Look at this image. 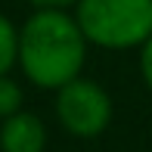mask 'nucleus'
Segmentation results:
<instances>
[{
	"label": "nucleus",
	"mask_w": 152,
	"mask_h": 152,
	"mask_svg": "<svg viewBox=\"0 0 152 152\" xmlns=\"http://www.w3.org/2000/svg\"><path fill=\"white\" fill-rule=\"evenodd\" d=\"M87 37L75 12L68 10H34L19 25V72L40 90L65 87L81 78L87 62Z\"/></svg>",
	"instance_id": "nucleus-1"
},
{
	"label": "nucleus",
	"mask_w": 152,
	"mask_h": 152,
	"mask_svg": "<svg viewBox=\"0 0 152 152\" xmlns=\"http://www.w3.org/2000/svg\"><path fill=\"white\" fill-rule=\"evenodd\" d=\"M75 19L87 44L130 50L152 37V0H78Z\"/></svg>",
	"instance_id": "nucleus-2"
},
{
	"label": "nucleus",
	"mask_w": 152,
	"mask_h": 152,
	"mask_svg": "<svg viewBox=\"0 0 152 152\" xmlns=\"http://www.w3.org/2000/svg\"><path fill=\"white\" fill-rule=\"evenodd\" d=\"M53 109H56V121L62 124V130L78 137V140H93V137L106 134L115 112L106 87L84 78V75L68 81L65 87H59Z\"/></svg>",
	"instance_id": "nucleus-3"
},
{
	"label": "nucleus",
	"mask_w": 152,
	"mask_h": 152,
	"mask_svg": "<svg viewBox=\"0 0 152 152\" xmlns=\"http://www.w3.org/2000/svg\"><path fill=\"white\" fill-rule=\"evenodd\" d=\"M47 149V124L40 115L22 112L0 121V152H44Z\"/></svg>",
	"instance_id": "nucleus-4"
},
{
	"label": "nucleus",
	"mask_w": 152,
	"mask_h": 152,
	"mask_svg": "<svg viewBox=\"0 0 152 152\" xmlns=\"http://www.w3.org/2000/svg\"><path fill=\"white\" fill-rule=\"evenodd\" d=\"M19 65V25L6 12H0V78L12 75Z\"/></svg>",
	"instance_id": "nucleus-5"
},
{
	"label": "nucleus",
	"mask_w": 152,
	"mask_h": 152,
	"mask_svg": "<svg viewBox=\"0 0 152 152\" xmlns=\"http://www.w3.org/2000/svg\"><path fill=\"white\" fill-rule=\"evenodd\" d=\"M22 102H25V93L19 87V81L12 75H3L0 78V121L16 115V112H22Z\"/></svg>",
	"instance_id": "nucleus-6"
},
{
	"label": "nucleus",
	"mask_w": 152,
	"mask_h": 152,
	"mask_svg": "<svg viewBox=\"0 0 152 152\" xmlns=\"http://www.w3.org/2000/svg\"><path fill=\"white\" fill-rule=\"evenodd\" d=\"M140 75H143V84L152 90V37L140 47Z\"/></svg>",
	"instance_id": "nucleus-7"
},
{
	"label": "nucleus",
	"mask_w": 152,
	"mask_h": 152,
	"mask_svg": "<svg viewBox=\"0 0 152 152\" xmlns=\"http://www.w3.org/2000/svg\"><path fill=\"white\" fill-rule=\"evenodd\" d=\"M25 3H28L31 10H68V6H75L78 0H25Z\"/></svg>",
	"instance_id": "nucleus-8"
}]
</instances>
